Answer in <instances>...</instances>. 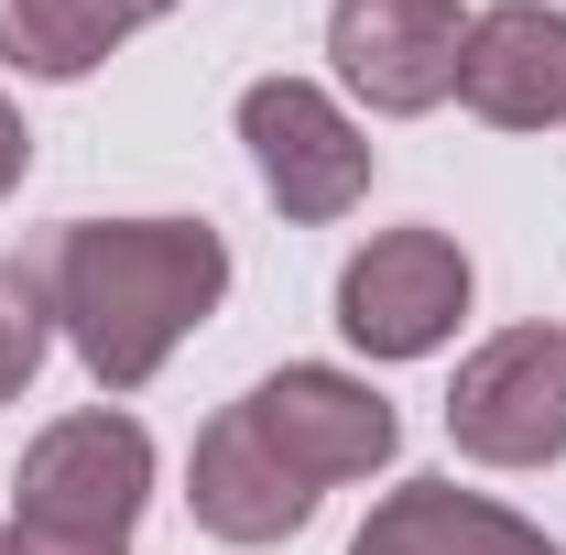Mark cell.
Here are the masks:
<instances>
[{
	"mask_svg": "<svg viewBox=\"0 0 566 555\" xmlns=\"http://www.w3.org/2000/svg\"><path fill=\"white\" fill-rule=\"evenodd\" d=\"M22 164H33V132H22V109H11V98H0V197H11V186H22Z\"/></svg>",
	"mask_w": 566,
	"mask_h": 555,
	"instance_id": "4fadbf2b",
	"label": "cell"
},
{
	"mask_svg": "<svg viewBox=\"0 0 566 555\" xmlns=\"http://www.w3.org/2000/svg\"><path fill=\"white\" fill-rule=\"evenodd\" d=\"M240 415H251V436L273 447L294 480H316V490L370 480V469H392V447H403V415H392L370 381L316 370V359H294V370H273V381H251Z\"/></svg>",
	"mask_w": 566,
	"mask_h": 555,
	"instance_id": "5b68a950",
	"label": "cell"
},
{
	"mask_svg": "<svg viewBox=\"0 0 566 555\" xmlns=\"http://www.w3.org/2000/svg\"><path fill=\"white\" fill-rule=\"evenodd\" d=\"M55 327L76 338V359L109 381V392H142L186 327H208L218 294H229V240L208 218H76L55 240Z\"/></svg>",
	"mask_w": 566,
	"mask_h": 555,
	"instance_id": "6da1fadb",
	"label": "cell"
},
{
	"mask_svg": "<svg viewBox=\"0 0 566 555\" xmlns=\"http://www.w3.org/2000/svg\"><path fill=\"white\" fill-rule=\"evenodd\" d=\"M109 11H120V22H132V33H142V22H164L175 0H109Z\"/></svg>",
	"mask_w": 566,
	"mask_h": 555,
	"instance_id": "5bb4252c",
	"label": "cell"
},
{
	"mask_svg": "<svg viewBox=\"0 0 566 555\" xmlns=\"http://www.w3.org/2000/svg\"><path fill=\"white\" fill-rule=\"evenodd\" d=\"M132 22L109 11V0H0V66H22V76H87V66H109V44H120Z\"/></svg>",
	"mask_w": 566,
	"mask_h": 555,
	"instance_id": "8fae6325",
	"label": "cell"
},
{
	"mask_svg": "<svg viewBox=\"0 0 566 555\" xmlns=\"http://www.w3.org/2000/svg\"><path fill=\"white\" fill-rule=\"evenodd\" d=\"M44 338H55V294L22 273V262H0V404L44 370Z\"/></svg>",
	"mask_w": 566,
	"mask_h": 555,
	"instance_id": "7c38bea8",
	"label": "cell"
},
{
	"mask_svg": "<svg viewBox=\"0 0 566 555\" xmlns=\"http://www.w3.org/2000/svg\"><path fill=\"white\" fill-rule=\"evenodd\" d=\"M458 98L491 132H545V121H566V11H545V0L480 11L469 44H458Z\"/></svg>",
	"mask_w": 566,
	"mask_h": 555,
	"instance_id": "ba28073f",
	"label": "cell"
},
{
	"mask_svg": "<svg viewBox=\"0 0 566 555\" xmlns=\"http://www.w3.org/2000/svg\"><path fill=\"white\" fill-rule=\"evenodd\" d=\"M153 501V436L132 415H66L22 447L11 480V545H132Z\"/></svg>",
	"mask_w": 566,
	"mask_h": 555,
	"instance_id": "7a4b0ae2",
	"label": "cell"
},
{
	"mask_svg": "<svg viewBox=\"0 0 566 555\" xmlns=\"http://www.w3.org/2000/svg\"><path fill=\"white\" fill-rule=\"evenodd\" d=\"M447 436L480 469H545V458H566V327H501L458 370Z\"/></svg>",
	"mask_w": 566,
	"mask_h": 555,
	"instance_id": "277c9868",
	"label": "cell"
},
{
	"mask_svg": "<svg viewBox=\"0 0 566 555\" xmlns=\"http://www.w3.org/2000/svg\"><path fill=\"white\" fill-rule=\"evenodd\" d=\"M458 316H469V251L447 229H381L338 273V327L370 359H424L458 338Z\"/></svg>",
	"mask_w": 566,
	"mask_h": 555,
	"instance_id": "8992f818",
	"label": "cell"
},
{
	"mask_svg": "<svg viewBox=\"0 0 566 555\" xmlns=\"http://www.w3.org/2000/svg\"><path fill=\"white\" fill-rule=\"evenodd\" d=\"M186 501H197V523H208L218 545H283V534H305V512H316V480H294L273 447L251 436V415L229 404V415L197 436Z\"/></svg>",
	"mask_w": 566,
	"mask_h": 555,
	"instance_id": "9c48e42d",
	"label": "cell"
},
{
	"mask_svg": "<svg viewBox=\"0 0 566 555\" xmlns=\"http://www.w3.org/2000/svg\"><path fill=\"white\" fill-rule=\"evenodd\" d=\"M349 555H556V545H545L523 512L480 501V490L415 480V490H392V501L349 534Z\"/></svg>",
	"mask_w": 566,
	"mask_h": 555,
	"instance_id": "30bf717a",
	"label": "cell"
},
{
	"mask_svg": "<svg viewBox=\"0 0 566 555\" xmlns=\"http://www.w3.org/2000/svg\"><path fill=\"white\" fill-rule=\"evenodd\" d=\"M240 142H251L273 208L305 218V229H327V218H349L359 197H370V142H359V121L327 87H305V76L240 87Z\"/></svg>",
	"mask_w": 566,
	"mask_h": 555,
	"instance_id": "3957f363",
	"label": "cell"
},
{
	"mask_svg": "<svg viewBox=\"0 0 566 555\" xmlns=\"http://www.w3.org/2000/svg\"><path fill=\"white\" fill-rule=\"evenodd\" d=\"M0 555H11V534H0Z\"/></svg>",
	"mask_w": 566,
	"mask_h": 555,
	"instance_id": "9a60e30c",
	"label": "cell"
},
{
	"mask_svg": "<svg viewBox=\"0 0 566 555\" xmlns=\"http://www.w3.org/2000/svg\"><path fill=\"white\" fill-rule=\"evenodd\" d=\"M458 44H469V11L458 0H338L327 11V55L381 121H415L458 87Z\"/></svg>",
	"mask_w": 566,
	"mask_h": 555,
	"instance_id": "52a82bcc",
	"label": "cell"
}]
</instances>
